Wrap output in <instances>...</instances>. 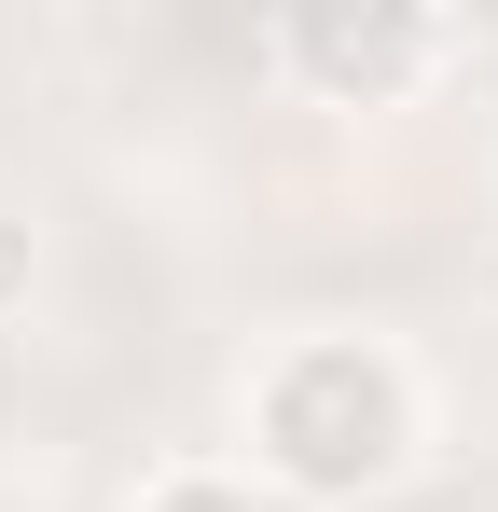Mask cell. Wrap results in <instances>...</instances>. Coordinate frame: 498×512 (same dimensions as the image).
Listing matches in <instances>:
<instances>
[{
  "label": "cell",
  "mask_w": 498,
  "mask_h": 512,
  "mask_svg": "<svg viewBox=\"0 0 498 512\" xmlns=\"http://www.w3.org/2000/svg\"><path fill=\"white\" fill-rule=\"evenodd\" d=\"M429 457V360L374 319H305L263 333L236 374V471L263 485V512H360L415 485Z\"/></svg>",
  "instance_id": "cell-1"
},
{
  "label": "cell",
  "mask_w": 498,
  "mask_h": 512,
  "mask_svg": "<svg viewBox=\"0 0 498 512\" xmlns=\"http://www.w3.org/2000/svg\"><path fill=\"white\" fill-rule=\"evenodd\" d=\"M125 512H263V485H249L236 457H166V471H153Z\"/></svg>",
  "instance_id": "cell-3"
},
{
  "label": "cell",
  "mask_w": 498,
  "mask_h": 512,
  "mask_svg": "<svg viewBox=\"0 0 498 512\" xmlns=\"http://www.w3.org/2000/svg\"><path fill=\"white\" fill-rule=\"evenodd\" d=\"M457 14H415V0H305V14H263V70L305 97V111H402L415 84L457 70Z\"/></svg>",
  "instance_id": "cell-2"
},
{
  "label": "cell",
  "mask_w": 498,
  "mask_h": 512,
  "mask_svg": "<svg viewBox=\"0 0 498 512\" xmlns=\"http://www.w3.org/2000/svg\"><path fill=\"white\" fill-rule=\"evenodd\" d=\"M28 291H42V222L0 208V319H28Z\"/></svg>",
  "instance_id": "cell-4"
}]
</instances>
